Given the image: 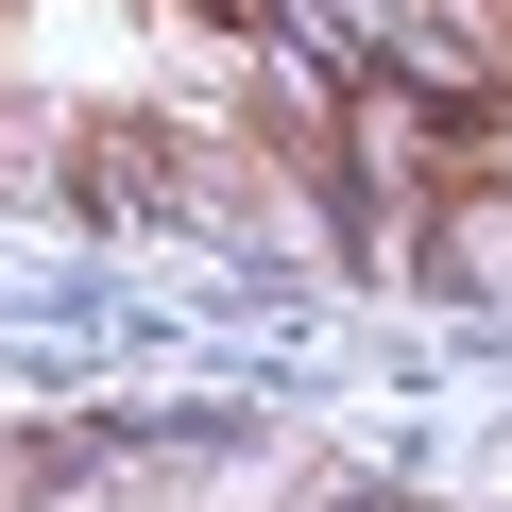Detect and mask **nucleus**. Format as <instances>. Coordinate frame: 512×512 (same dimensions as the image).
I'll use <instances>...</instances> for the list:
<instances>
[{
    "instance_id": "obj_1",
    "label": "nucleus",
    "mask_w": 512,
    "mask_h": 512,
    "mask_svg": "<svg viewBox=\"0 0 512 512\" xmlns=\"http://www.w3.org/2000/svg\"><path fill=\"white\" fill-rule=\"evenodd\" d=\"M205 512H376V478H342V461H205Z\"/></svg>"
},
{
    "instance_id": "obj_2",
    "label": "nucleus",
    "mask_w": 512,
    "mask_h": 512,
    "mask_svg": "<svg viewBox=\"0 0 512 512\" xmlns=\"http://www.w3.org/2000/svg\"><path fill=\"white\" fill-rule=\"evenodd\" d=\"M376 512H444V495H376Z\"/></svg>"
}]
</instances>
